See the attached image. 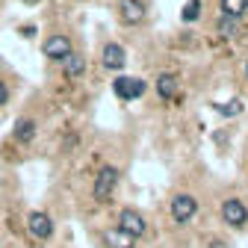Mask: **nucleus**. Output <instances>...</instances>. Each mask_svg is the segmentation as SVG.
I'll list each match as a JSON object with an SVG mask.
<instances>
[{"label": "nucleus", "mask_w": 248, "mask_h": 248, "mask_svg": "<svg viewBox=\"0 0 248 248\" xmlns=\"http://www.w3.org/2000/svg\"><path fill=\"white\" fill-rule=\"evenodd\" d=\"M115 183H118V169L115 166H104L95 177V189H92V195H95V201H109V195L115 192Z\"/></svg>", "instance_id": "f257e3e1"}, {"label": "nucleus", "mask_w": 248, "mask_h": 248, "mask_svg": "<svg viewBox=\"0 0 248 248\" xmlns=\"http://www.w3.org/2000/svg\"><path fill=\"white\" fill-rule=\"evenodd\" d=\"M118 231H124V233H127V236H133V239L145 236V231H148V225H145V216H142L139 210H133V207L121 210V216H118Z\"/></svg>", "instance_id": "f03ea898"}, {"label": "nucleus", "mask_w": 248, "mask_h": 248, "mask_svg": "<svg viewBox=\"0 0 248 248\" xmlns=\"http://www.w3.org/2000/svg\"><path fill=\"white\" fill-rule=\"evenodd\" d=\"M112 89H115V95L121 98V101H136V98H142L145 95V80H139V77H118L115 83H112Z\"/></svg>", "instance_id": "7ed1b4c3"}, {"label": "nucleus", "mask_w": 248, "mask_h": 248, "mask_svg": "<svg viewBox=\"0 0 248 248\" xmlns=\"http://www.w3.org/2000/svg\"><path fill=\"white\" fill-rule=\"evenodd\" d=\"M27 228H30V236L45 242L53 236V222H50V216L47 213H30V219H27Z\"/></svg>", "instance_id": "20e7f679"}, {"label": "nucleus", "mask_w": 248, "mask_h": 248, "mask_svg": "<svg viewBox=\"0 0 248 248\" xmlns=\"http://www.w3.org/2000/svg\"><path fill=\"white\" fill-rule=\"evenodd\" d=\"M195 210H198V201L192 198V195H177L174 201H171V219L177 222V225H186L195 216Z\"/></svg>", "instance_id": "39448f33"}, {"label": "nucleus", "mask_w": 248, "mask_h": 248, "mask_svg": "<svg viewBox=\"0 0 248 248\" xmlns=\"http://www.w3.org/2000/svg\"><path fill=\"white\" fill-rule=\"evenodd\" d=\"M222 219H225L228 225H233V228H242V225L248 222V207H245L239 198H228V201L222 204Z\"/></svg>", "instance_id": "423d86ee"}, {"label": "nucleus", "mask_w": 248, "mask_h": 248, "mask_svg": "<svg viewBox=\"0 0 248 248\" xmlns=\"http://www.w3.org/2000/svg\"><path fill=\"white\" fill-rule=\"evenodd\" d=\"M71 53V39L68 36H50L47 42H45V56L47 59H65Z\"/></svg>", "instance_id": "0eeeda50"}, {"label": "nucleus", "mask_w": 248, "mask_h": 248, "mask_svg": "<svg viewBox=\"0 0 248 248\" xmlns=\"http://www.w3.org/2000/svg\"><path fill=\"white\" fill-rule=\"evenodd\" d=\"M124 62H127V56H124V47L115 45V42H109V45L104 47V65H107L109 71H121Z\"/></svg>", "instance_id": "6e6552de"}, {"label": "nucleus", "mask_w": 248, "mask_h": 248, "mask_svg": "<svg viewBox=\"0 0 248 248\" xmlns=\"http://www.w3.org/2000/svg\"><path fill=\"white\" fill-rule=\"evenodd\" d=\"M145 18V3L142 0H121V21L124 24H139Z\"/></svg>", "instance_id": "1a4fd4ad"}, {"label": "nucleus", "mask_w": 248, "mask_h": 248, "mask_svg": "<svg viewBox=\"0 0 248 248\" xmlns=\"http://www.w3.org/2000/svg\"><path fill=\"white\" fill-rule=\"evenodd\" d=\"M177 89H180L177 74H160V77H157V95H160V98L171 101V98L177 95Z\"/></svg>", "instance_id": "9d476101"}, {"label": "nucleus", "mask_w": 248, "mask_h": 248, "mask_svg": "<svg viewBox=\"0 0 248 248\" xmlns=\"http://www.w3.org/2000/svg\"><path fill=\"white\" fill-rule=\"evenodd\" d=\"M62 71H65V77H71V80H74V77H80V74L86 71V56L71 50L65 59H62Z\"/></svg>", "instance_id": "9b49d317"}, {"label": "nucleus", "mask_w": 248, "mask_h": 248, "mask_svg": "<svg viewBox=\"0 0 248 248\" xmlns=\"http://www.w3.org/2000/svg\"><path fill=\"white\" fill-rule=\"evenodd\" d=\"M36 133H39V124H36L33 118H21V121H15V139H18V142L30 145V142L36 139Z\"/></svg>", "instance_id": "f8f14e48"}, {"label": "nucleus", "mask_w": 248, "mask_h": 248, "mask_svg": "<svg viewBox=\"0 0 248 248\" xmlns=\"http://www.w3.org/2000/svg\"><path fill=\"white\" fill-rule=\"evenodd\" d=\"M104 242H107V248H133V236H127L124 231H118V228H112V231H107L104 233Z\"/></svg>", "instance_id": "ddd939ff"}, {"label": "nucleus", "mask_w": 248, "mask_h": 248, "mask_svg": "<svg viewBox=\"0 0 248 248\" xmlns=\"http://www.w3.org/2000/svg\"><path fill=\"white\" fill-rule=\"evenodd\" d=\"M219 6H222V15L239 21V18L248 12V0H219Z\"/></svg>", "instance_id": "4468645a"}, {"label": "nucleus", "mask_w": 248, "mask_h": 248, "mask_svg": "<svg viewBox=\"0 0 248 248\" xmlns=\"http://www.w3.org/2000/svg\"><path fill=\"white\" fill-rule=\"evenodd\" d=\"M216 30H219V36H222V39H233V36L239 33V21H236V18L222 15V18H219V24H216Z\"/></svg>", "instance_id": "2eb2a0df"}, {"label": "nucleus", "mask_w": 248, "mask_h": 248, "mask_svg": "<svg viewBox=\"0 0 248 248\" xmlns=\"http://www.w3.org/2000/svg\"><path fill=\"white\" fill-rule=\"evenodd\" d=\"M198 15H201V0H189L183 6V21H195Z\"/></svg>", "instance_id": "dca6fc26"}, {"label": "nucleus", "mask_w": 248, "mask_h": 248, "mask_svg": "<svg viewBox=\"0 0 248 248\" xmlns=\"http://www.w3.org/2000/svg\"><path fill=\"white\" fill-rule=\"evenodd\" d=\"M216 109H219L222 115H239V112H242V104H239V101H231V104H216Z\"/></svg>", "instance_id": "f3484780"}, {"label": "nucleus", "mask_w": 248, "mask_h": 248, "mask_svg": "<svg viewBox=\"0 0 248 248\" xmlns=\"http://www.w3.org/2000/svg\"><path fill=\"white\" fill-rule=\"evenodd\" d=\"M6 101H9V86H6V83H0V107H3Z\"/></svg>", "instance_id": "a211bd4d"}, {"label": "nucleus", "mask_w": 248, "mask_h": 248, "mask_svg": "<svg viewBox=\"0 0 248 248\" xmlns=\"http://www.w3.org/2000/svg\"><path fill=\"white\" fill-rule=\"evenodd\" d=\"M210 248H228V245H225V242H219V239H213V242H210Z\"/></svg>", "instance_id": "6ab92c4d"}, {"label": "nucleus", "mask_w": 248, "mask_h": 248, "mask_svg": "<svg viewBox=\"0 0 248 248\" xmlns=\"http://www.w3.org/2000/svg\"><path fill=\"white\" fill-rule=\"evenodd\" d=\"M24 3H27V6H36V3H39V0H24Z\"/></svg>", "instance_id": "aec40b11"}, {"label": "nucleus", "mask_w": 248, "mask_h": 248, "mask_svg": "<svg viewBox=\"0 0 248 248\" xmlns=\"http://www.w3.org/2000/svg\"><path fill=\"white\" fill-rule=\"evenodd\" d=\"M245 77H248V59H245Z\"/></svg>", "instance_id": "412c9836"}]
</instances>
